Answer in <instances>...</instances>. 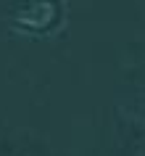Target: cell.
Here are the masks:
<instances>
[]
</instances>
